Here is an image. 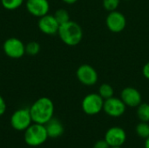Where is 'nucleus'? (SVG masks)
I'll use <instances>...</instances> for the list:
<instances>
[{
  "instance_id": "f257e3e1",
  "label": "nucleus",
  "mask_w": 149,
  "mask_h": 148,
  "mask_svg": "<svg viewBox=\"0 0 149 148\" xmlns=\"http://www.w3.org/2000/svg\"><path fill=\"white\" fill-rule=\"evenodd\" d=\"M29 109L34 123L45 125L53 118L55 107L51 99L41 97L38 99Z\"/></svg>"
},
{
  "instance_id": "393cba45",
  "label": "nucleus",
  "mask_w": 149,
  "mask_h": 148,
  "mask_svg": "<svg viewBox=\"0 0 149 148\" xmlns=\"http://www.w3.org/2000/svg\"><path fill=\"white\" fill-rule=\"evenodd\" d=\"M64 3H67V4H73V3H75L77 1H79V0H62Z\"/></svg>"
},
{
  "instance_id": "bb28decb",
  "label": "nucleus",
  "mask_w": 149,
  "mask_h": 148,
  "mask_svg": "<svg viewBox=\"0 0 149 148\" xmlns=\"http://www.w3.org/2000/svg\"><path fill=\"white\" fill-rule=\"evenodd\" d=\"M110 148H122V147H110Z\"/></svg>"
},
{
  "instance_id": "9b49d317",
  "label": "nucleus",
  "mask_w": 149,
  "mask_h": 148,
  "mask_svg": "<svg viewBox=\"0 0 149 148\" xmlns=\"http://www.w3.org/2000/svg\"><path fill=\"white\" fill-rule=\"evenodd\" d=\"M38 27L42 33L45 35L52 36L58 34L59 29V24L56 20L54 15L48 13L39 17L38 22Z\"/></svg>"
},
{
  "instance_id": "a211bd4d",
  "label": "nucleus",
  "mask_w": 149,
  "mask_h": 148,
  "mask_svg": "<svg viewBox=\"0 0 149 148\" xmlns=\"http://www.w3.org/2000/svg\"><path fill=\"white\" fill-rule=\"evenodd\" d=\"M2 6L8 10H14L18 9L24 3V0H0Z\"/></svg>"
},
{
  "instance_id": "4468645a",
  "label": "nucleus",
  "mask_w": 149,
  "mask_h": 148,
  "mask_svg": "<svg viewBox=\"0 0 149 148\" xmlns=\"http://www.w3.org/2000/svg\"><path fill=\"white\" fill-rule=\"evenodd\" d=\"M45 126L49 138L57 139L64 133V126L58 119L52 118Z\"/></svg>"
},
{
  "instance_id": "6e6552de",
  "label": "nucleus",
  "mask_w": 149,
  "mask_h": 148,
  "mask_svg": "<svg viewBox=\"0 0 149 148\" xmlns=\"http://www.w3.org/2000/svg\"><path fill=\"white\" fill-rule=\"evenodd\" d=\"M127 106L121 100L120 98L112 97L104 100L103 111L106 114L113 118H119L122 116L126 112Z\"/></svg>"
},
{
  "instance_id": "1a4fd4ad",
  "label": "nucleus",
  "mask_w": 149,
  "mask_h": 148,
  "mask_svg": "<svg viewBox=\"0 0 149 148\" xmlns=\"http://www.w3.org/2000/svg\"><path fill=\"white\" fill-rule=\"evenodd\" d=\"M106 24L108 30L113 33H119L124 31L127 25V19L123 13L116 10L110 11L106 18Z\"/></svg>"
},
{
  "instance_id": "9d476101",
  "label": "nucleus",
  "mask_w": 149,
  "mask_h": 148,
  "mask_svg": "<svg viewBox=\"0 0 149 148\" xmlns=\"http://www.w3.org/2000/svg\"><path fill=\"white\" fill-rule=\"evenodd\" d=\"M104 140L110 147H122L127 140V133L123 128L113 126L106 132Z\"/></svg>"
},
{
  "instance_id": "412c9836",
  "label": "nucleus",
  "mask_w": 149,
  "mask_h": 148,
  "mask_svg": "<svg viewBox=\"0 0 149 148\" xmlns=\"http://www.w3.org/2000/svg\"><path fill=\"white\" fill-rule=\"evenodd\" d=\"M120 0H102L103 7L107 11H113L116 10L120 5Z\"/></svg>"
},
{
  "instance_id": "2eb2a0df",
  "label": "nucleus",
  "mask_w": 149,
  "mask_h": 148,
  "mask_svg": "<svg viewBox=\"0 0 149 148\" xmlns=\"http://www.w3.org/2000/svg\"><path fill=\"white\" fill-rule=\"evenodd\" d=\"M137 116L141 122H149V104L141 103L137 106Z\"/></svg>"
},
{
  "instance_id": "5701e85b",
  "label": "nucleus",
  "mask_w": 149,
  "mask_h": 148,
  "mask_svg": "<svg viewBox=\"0 0 149 148\" xmlns=\"http://www.w3.org/2000/svg\"><path fill=\"white\" fill-rule=\"evenodd\" d=\"M6 109H7L6 102H5L4 99L0 95V116L4 114V113L6 112Z\"/></svg>"
},
{
  "instance_id": "20e7f679",
  "label": "nucleus",
  "mask_w": 149,
  "mask_h": 148,
  "mask_svg": "<svg viewBox=\"0 0 149 148\" xmlns=\"http://www.w3.org/2000/svg\"><path fill=\"white\" fill-rule=\"evenodd\" d=\"M10 126L17 131H25L32 123L29 108H20L15 111L10 119Z\"/></svg>"
},
{
  "instance_id": "ddd939ff",
  "label": "nucleus",
  "mask_w": 149,
  "mask_h": 148,
  "mask_svg": "<svg viewBox=\"0 0 149 148\" xmlns=\"http://www.w3.org/2000/svg\"><path fill=\"white\" fill-rule=\"evenodd\" d=\"M120 99L127 106L137 107L142 102L141 92L134 87H126L120 92Z\"/></svg>"
},
{
  "instance_id": "0eeeda50",
  "label": "nucleus",
  "mask_w": 149,
  "mask_h": 148,
  "mask_svg": "<svg viewBox=\"0 0 149 148\" xmlns=\"http://www.w3.org/2000/svg\"><path fill=\"white\" fill-rule=\"evenodd\" d=\"M78 80L84 85L92 86L98 82L99 75L97 71L90 65H81L76 71Z\"/></svg>"
},
{
  "instance_id": "f3484780",
  "label": "nucleus",
  "mask_w": 149,
  "mask_h": 148,
  "mask_svg": "<svg viewBox=\"0 0 149 148\" xmlns=\"http://www.w3.org/2000/svg\"><path fill=\"white\" fill-rule=\"evenodd\" d=\"M135 132L137 135L141 139H148L149 137V124L148 122L139 123L135 127Z\"/></svg>"
},
{
  "instance_id": "7ed1b4c3",
  "label": "nucleus",
  "mask_w": 149,
  "mask_h": 148,
  "mask_svg": "<svg viewBox=\"0 0 149 148\" xmlns=\"http://www.w3.org/2000/svg\"><path fill=\"white\" fill-rule=\"evenodd\" d=\"M48 138L45 126L34 122L24 131V142L28 146L33 147L43 145Z\"/></svg>"
},
{
  "instance_id": "6ab92c4d",
  "label": "nucleus",
  "mask_w": 149,
  "mask_h": 148,
  "mask_svg": "<svg viewBox=\"0 0 149 148\" xmlns=\"http://www.w3.org/2000/svg\"><path fill=\"white\" fill-rule=\"evenodd\" d=\"M56 20L58 21V23L60 24H63L66 22H68L70 20V15L69 12L65 10V9H58L55 11V13L53 14Z\"/></svg>"
},
{
  "instance_id": "39448f33",
  "label": "nucleus",
  "mask_w": 149,
  "mask_h": 148,
  "mask_svg": "<svg viewBox=\"0 0 149 148\" xmlns=\"http://www.w3.org/2000/svg\"><path fill=\"white\" fill-rule=\"evenodd\" d=\"M104 99L99 93H90L84 97L81 107L87 115H96L103 111Z\"/></svg>"
},
{
  "instance_id": "4be33fe9",
  "label": "nucleus",
  "mask_w": 149,
  "mask_h": 148,
  "mask_svg": "<svg viewBox=\"0 0 149 148\" xmlns=\"http://www.w3.org/2000/svg\"><path fill=\"white\" fill-rule=\"evenodd\" d=\"M93 148H110V146L105 140H100L95 142Z\"/></svg>"
},
{
  "instance_id": "b1692460",
  "label": "nucleus",
  "mask_w": 149,
  "mask_h": 148,
  "mask_svg": "<svg viewBox=\"0 0 149 148\" xmlns=\"http://www.w3.org/2000/svg\"><path fill=\"white\" fill-rule=\"evenodd\" d=\"M142 74L147 79L149 80V61L144 65V66L142 68Z\"/></svg>"
},
{
  "instance_id": "aec40b11",
  "label": "nucleus",
  "mask_w": 149,
  "mask_h": 148,
  "mask_svg": "<svg viewBox=\"0 0 149 148\" xmlns=\"http://www.w3.org/2000/svg\"><path fill=\"white\" fill-rule=\"evenodd\" d=\"M40 51V44L36 41H31L25 44V53L30 56H35Z\"/></svg>"
},
{
  "instance_id": "423d86ee",
  "label": "nucleus",
  "mask_w": 149,
  "mask_h": 148,
  "mask_svg": "<svg viewBox=\"0 0 149 148\" xmlns=\"http://www.w3.org/2000/svg\"><path fill=\"white\" fill-rule=\"evenodd\" d=\"M3 51L7 57L17 59L25 54V44L17 38H10L3 42Z\"/></svg>"
},
{
  "instance_id": "f03ea898",
  "label": "nucleus",
  "mask_w": 149,
  "mask_h": 148,
  "mask_svg": "<svg viewBox=\"0 0 149 148\" xmlns=\"http://www.w3.org/2000/svg\"><path fill=\"white\" fill-rule=\"evenodd\" d=\"M58 34L61 41L68 46L78 45L83 38V30L81 26L77 22L72 20L60 24Z\"/></svg>"
},
{
  "instance_id": "a878e982",
  "label": "nucleus",
  "mask_w": 149,
  "mask_h": 148,
  "mask_svg": "<svg viewBox=\"0 0 149 148\" xmlns=\"http://www.w3.org/2000/svg\"><path fill=\"white\" fill-rule=\"evenodd\" d=\"M144 147H145V148H149V137L148 138V139H146Z\"/></svg>"
},
{
  "instance_id": "dca6fc26",
  "label": "nucleus",
  "mask_w": 149,
  "mask_h": 148,
  "mask_svg": "<svg viewBox=\"0 0 149 148\" xmlns=\"http://www.w3.org/2000/svg\"><path fill=\"white\" fill-rule=\"evenodd\" d=\"M98 93L100 95V97L105 100L107 99H110L112 97H113L114 94V89L113 87L107 83L102 84L100 87H99V92Z\"/></svg>"
},
{
  "instance_id": "f8f14e48",
  "label": "nucleus",
  "mask_w": 149,
  "mask_h": 148,
  "mask_svg": "<svg viewBox=\"0 0 149 148\" xmlns=\"http://www.w3.org/2000/svg\"><path fill=\"white\" fill-rule=\"evenodd\" d=\"M25 7L31 16L39 18L49 13L50 3L48 0H27Z\"/></svg>"
}]
</instances>
